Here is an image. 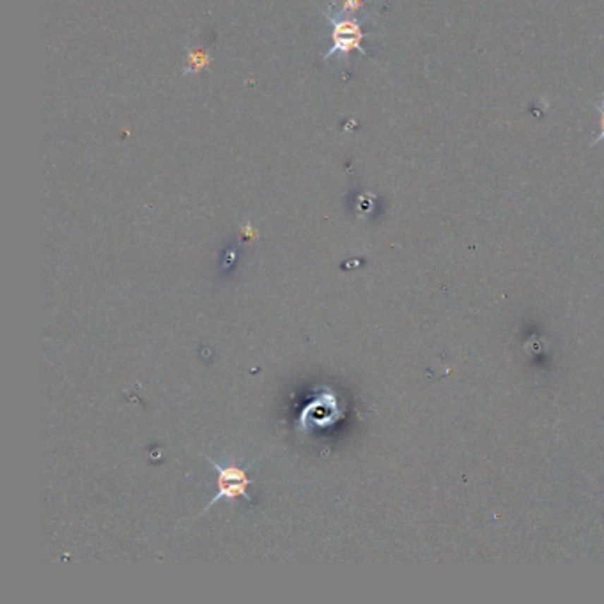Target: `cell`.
I'll use <instances>...</instances> for the list:
<instances>
[{
    "instance_id": "cell-4",
    "label": "cell",
    "mask_w": 604,
    "mask_h": 604,
    "mask_svg": "<svg viewBox=\"0 0 604 604\" xmlns=\"http://www.w3.org/2000/svg\"><path fill=\"white\" fill-rule=\"evenodd\" d=\"M597 109H599V114H600V133L599 137L593 140V144H599L600 140H604V98L597 103Z\"/></svg>"
},
{
    "instance_id": "cell-2",
    "label": "cell",
    "mask_w": 604,
    "mask_h": 604,
    "mask_svg": "<svg viewBox=\"0 0 604 604\" xmlns=\"http://www.w3.org/2000/svg\"><path fill=\"white\" fill-rule=\"evenodd\" d=\"M310 416L312 423L308 427H326L332 425L339 418V409H337V401L330 390L319 395L315 401H312L301 413V418Z\"/></svg>"
},
{
    "instance_id": "cell-3",
    "label": "cell",
    "mask_w": 604,
    "mask_h": 604,
    "mask_svg": "<svg viewBox=\"0 0 604 604\" xmlns=\"http://www.w3.org/2000/svg\"><path fill=\"white\" fill-rule=\"evenodd\" d=\"M332 20L333 23V40H335V47L332 48V50L328 52V54L325 55V57H332L335 52H349L351 48H358V50H362V47H360V41H362L363 34L360 32V23L355 22V20ZM363 52V50H362Z\"/></svg>"
},
{
    "instance_id": "cell-1",
    "label": "cell",
    "mask_w": 604,
    "mask_h": 604,
    "mask_svg": "<svg viewBox=\"0 0 604 604\" xmlns=\"http://www.w3.org/2000/svg\"><path fill=\"white\" fill-rule=\"evenodd\" d=\"M207 461H210V466L218 473L217 477L218 491L217 495L210 500V503L206 505L204 512H207V510H210L215 503L220 502V500L236 502V500L243 498L245 502L252 503V496L248 495V485L253 484V482L250 481L248 475H246V471H248V468L252 466V464H248V466H239V464H234V463L220 464L213 459H207Z\"/></svg>"
}]
</instances>
